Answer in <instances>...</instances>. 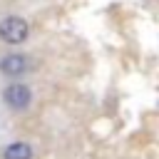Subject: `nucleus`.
<instances>
[{"instance_id": "1", "label": "nucleus", "mask_w": 159, "mask_h": 159, "mask_svg": "<svg viewBox=\"0 0 159 159\" xmlns=\"http://www.w3.org/2000/svg\"><path fill=\"white\" fill-rule=\"evenodd\" d=\"M30 35V25L20 15H7L0 20V40L7 45H22Z\"/></svg>"}, {"instance_id": "2", "label": "nucleus", "mask_w": 159, "mask_h": 159, "mask_svg": "<svg viewBox=\"0 0 159 159\" xmlns=\"http://www.w3.org/2000/svg\"><path fill=\"white\" fill-rule=\"evenodd\" d=\"M2 99H5V104H7L10 109L20 112V109H27V107H30V102H32V92H30V87H27L25 82H12V84L5 87Z\"/></svg>"}, {"instance_id": "3", "label": "nucleus", "mask_w": 159, "mask_h": 159, "mask_svg": "<svg viewBox=\"0 0 159 159\" xmlns=\"http://www.w3.org/2000/svg\"><path fill=\"white\" fill-rule=\"evenodd\" d=\"M27 67H30V62H27L25 55H5V57L0 60V72H5V75H10V77L22 75Z\"/></svg>"}, {"instance_id": "4", "label": "nucleus", "mask_w": 159, "mask_h": 159, "mask_svg": "<svg viewBox=\"0 0 159 159\" xmlns=\"http://www.w3.org/2000/svg\"><path fill=\"white\" fill-rule=\"evenodd\" d=\"M2 159H32V147L27 142H12L5 147Z\"/></svg>"}]
</instances>
